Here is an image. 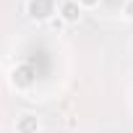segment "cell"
<instances>
[{
    "label": "cell",
    "instance_id": "6da1fadb",
    "mask_svg": "<svg viewBox=\"0 0 133 133\" xmlns=\"http://www.w3.org/2000/svg\"><path fill=\"white\" fill-rule=\"evenodd\" d=\"M26 11H29L31 18H37V21H47L57 8H55V0H29V3H26Z\"/></svg>",
    "mask_w": 133,
    "mask_h": 133
},
{
    "label": "cell",
    "instance_id": "7a4b0ae2",
    "mask_svg": "<svg viewBox=\"0 0 133 133\" xmlns=\"http://www.w3.org/2000/svg\"><path fill=\"white\" fill-rule=\"evenodd\" d=\"M81 13H84V11H81V5L76 3V0H63L60 8H57V16H60L63 24H78Z\"/></svg>",
    "mask_w": 133,
    "mask_h": 133
},
{
    "label": "cell",
    "instance_id": "3957f363",
    "mask_svg": "<svg viewBox=\"0 0 133 133\" xmlns=\"http://www.w3.org/2000/svg\"><path fill=\"white\" fill-rule=\"evenodd\" d=\"M39 130V120L34 117V115H21L18 120H16V133H37Z\"/></svg>",
    "mask_w": 133,
    "mask_h": 133
},
{
    "label": "cell",
    "instance_id": "277c9868",
    "mask_svg": "<svg viewBox=\"0 0 133 133\" xmlns=\"http://www.w3.org/2000/svg\"><path fill=\"white\" fill-rule=\"evenodd\" d=\"M123 16L128 21H133V0H125V3H123Z\"/></svg>",
    "mask_w": 133,
    "mask_h": 133
},
{
    "label": "cell",
    "instance_id": "5b68a950",
    "mask_svg": "<svg viewBox=\"0 0 133 133\" xmlns=\"http://www.w3.org/2000/svg\"><path fill=\"white\" fill-rule=\"evenodd\" d=\"M76 3L81 5V11H86V8H97V5H99V0H76Z\"/></svg>",
    "mask_w": 133,
    "mask_h": 133
},
{
    "label": "cell",
    "instance_id": "8992f818",
    "mask_svg": "<svg viewBox=\"0 0 133 133\" xmlns=\"http://www.w3.org/2000/svg\"><path fill=\"white\" fill-rule=\"evenodd\" d=\"M130 50H133V39H130Z\"/></svg>",
    "mask_w": 133,
    "mask_h": 133
}]
</instances>
